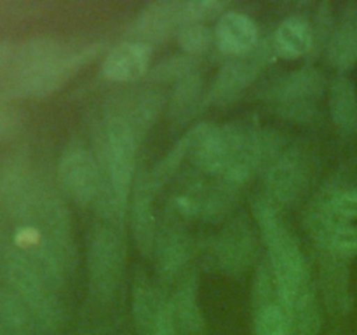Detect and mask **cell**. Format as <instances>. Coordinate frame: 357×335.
<instances>
[{
	"label": "cell",
	"instance_id": "obj_28",
	"mask_svg": "<svg viewBox=\"0 0 357 335\" xmlns=\"http://www.w3.org/2000/svg\"><path fill=\"white\" fill-rule=\"evenodd\" d=\"M195 138H197V126L188 129V131L171 147L169 152L157 163V166L153 168L152 173L149 174L150 181L155 185V188H159L164 181H167L174 173H176V170L180 168V164L183 163L185 157L192 156Z\"/></svg>",
	"mask_w": 357,
	"mask_h": 335
},
{
	"label": "cell",
	"instance_id": "obj_11",
	"mask_svg": "<svg viewBox=\"0 0 357 335\" xmlns=\"http://www.w3.org/2000/svg\"><path fill=\"white\" fill-rule=\"evenodd\" d=\"M185 27H188L185 0H159L149 3L136 16L131 35L135 42L150 47L152 44H162L173 35H178Z\"/></svg>",
	"mask_w": 357,
	"mask_h": 335
},
{
	"label": "cell",
	"instance_id": "obj_22",
	"mask_svg": "<svg viewBox=\"0 0 357 335\" xmlns=\"http://www.w3.org/2000/svg\"><path fill=\"white\" fill-rule=\"evenodd\" d=\"M314 45V34L303 17H288L274 34V52L286 59L305 56Z\"/></svg>",
	"mask_w": 357,
	"mask_h": 335
},
{
	"label": "cell",
	"instance_id": "obj_10",
	"mask_svg": "<svg viewBox=\"0 0 357 335\" xmlns=\"http://www.w3.org/2000/svg\"><path fill=\"white\" fill-rule=\"evenodd\" d=\"M268 59H271V49L268 45L260 44L250 54L229 59L216 73L208 93V100L215 105H227L234 101L255 82Z\"/></svg>",
	"mask_w": 357,
	"mask_h": 335
},
{
	"label": "cell",
	"instance_id": "obj_14",
	"mask_svg": "<svg viewBox=\"0 0 357 335\" xmlns=\"http://www.w3.org/2000/svg\"><path fill=\"white\" fill-rule=\"evenodd\" d=\"M164 107V96L157 89H139L126 93L117 100L110 101L107 115L121 119L131 128V131L142 140L152 128Z\"/></svg>",
	"mask_w": 357,
	"mask_h": 335
},
{
	"label": "cell",
	"instance_id": "obj_26",
	"mask_svg": "<svg viewBox=\"0 0 357 335\" xmlns=\"http://www.w3.org/2000/svg\"><path fill=\"white\" fill-rule=\"evenodd\" d=\"M202 94H204V82H202V77L199 73H194V75L180 80L174 87L173 96H171V119L178 124L187 122L197 112L199 105L202 101Z\"/></svg>",
	"mask_w": 357,
	"mask_h": 335
},
{
	"label": "cell",
	"instance_id": "obj_25",
	"mask_svg": "<svg viewBox=\"0 0 357 335\" xmlns=\"http://www.w3.org/2000/svg\"><path fill=\"white\" fill-rule=\"evenodd\" d=\"M328 105L335 124L344 131H354L357 128V91L349 77L338 75L331 82Z\"/></svg>",
	"mask_w": 357,
	"mask_h": 335
},
{
	"label": "cell",
	"instance_id": "obj_27",
	"mask_svg": "<svg viewBox=\"0 0 357 335\" xmlns=\"http://www.w3.org/2000/svg\"><path fill=\"white\" fill-rule=\"evenodd\" d=\"M157 258H159V265H157L159 276L164 281H169L180 272L181 265L188 258L187 237L178 230H169L164 236H160L159 246H157Z\"/></svg>",
	"mask_w": 357,
	"mask_h": 335
},
{
	"label": "cell",
	"instance_id": "obj_17",
	"mask_svg": "<svg viewBox=\"0 0 357 335\" xmlns=\"http://www.w3.org/2000/svg\"><path fill=\"white\" fill-rule=\"evenodd\" d=\"M258 27L243 13H227L220 17L215 28V42L223 54L230 58L250 54L260 44Z\"/></svg>",
	"mask_w": 357,
	"mask_h": 335
},
{
	"label": "cell",
	"instance_id": "obj_21",
	"mask_svg": "<svg viewBox=\"0 0 357 335\" xmlns=\"http://www.w3.org/2000/svg\"><path fill=\"white\" fill-rule=\"evenodd\" d=\"M166 304V297L149 281L146 276L136 274L135 285H132V318H135V325L139 334H150L157 316Z\"/></svg>",
	"mask_w": 357,
	"mask_h": 335
},
{
	"label": "cell",
	"instance_id": "obj_4",
	"mask_svg": "<svg viewBox=\"0 0 357 335\" xmlns=\"http://www.w3.org/2000/svg\"><path fill=\"white\" fill-rule=\"evenodd\" d=\"M86 265L91 295L101 304L110 302L121 286L126 269V244L117 229L101 225L91 232Z\"/></svg>",
	"mask_w": 357,
	"mask_h": 335
},
{
	"label": "cell",
	"instance_id": "obj_34",
	"mask_svg": "<svg viewBox=\"0 0 357 335\" xmlns=\"http://www.w3.org/2000/svg\"><path fill=\"white\" fill-rule=\"evenodd\" d=\"M149 335H180L178 334L176 325H174L173 313H171L169 299H167V304L162 307L159 316H157L155 323H153L152 330H150Z\"/></svg>",
	"mask_w": 357,
	"mask_h": 335
},
{
	"label": "cell",
	"instance_id": "obj_6",
	"mask_svg": "<svg viewBox=\"0 0 357 335\" xmlns=\"http://www.w3.org/2000/svg\"><path fill=\"white\" fill-rule=\"evenodd\" d=\"M65 51L61 42L44 35L17 45L6 73V93L14 98L33 96L42 77Z\"/></svg>",
	"mask_w": 357,
	"mask_h": 335
},
{
	"label": "cell",
	"instance_id": "obj_35",
	"mask_svg": "<svg viewBox=\"0 0 357 335\" xmlns=\"http://www.w3.org/2000/svg\"><path fill=\"white\" fill-rule=\"evenodd\" d=\"M14 49H16V45H13L10 42H0V77L6 75L7 70H9Z\"/></svg>",
	"mask_w": 357,
	"mask_h": 335
},
{
	"label": "cell",
	"instance_id": "obj_19",
	"mask_svg": "<svg viewBox=\"0 0 357 335\" xmlns=\"http://www.w3.org/2000/svg\"><path fill=\"white\" fill-rule=\"evenodd\" d=\"M103 51L101 44H91L87 47L79 49V51H65L54 63L51 68L45 72L42 80L38 82L35 89L33 98H47L54 94L56 91L61 89L68 80H72L77 73L82 72L87 65L94 61Z\"/></svg>",
	"mask_w": 357,
	"mask_h": 335
},
{
	"label": "cell",
	"instance_id": "obj_13",
	"mask_svg": "<svg viewBox=\"0 0 357 335\" xmlns=\"http://www.w3.org/2000/svg\"><path fill=\"white\" fill-rule=\"evenodd\" d=\"M255 237L244 218L234 220L222 230L213 246L215 265L225 274H243L255 258Z\"/></svg>",
	"mask_w": 357,
	"mask_h": 335
},
{
	"label": "cell",
	"instance_id": "obj_36",
	"mask_svg": "<svg viewBox=\"0 0 357 335\" xmlns=\"http://www.w3.org/2000/svg\"><path fill=\"white\" fill-rule=\"evenodd\" d=\"M0 239H2V222H0Z\"/></svg>",
	"mask_w": 357,
	"mask_h": 335
},
{
	"label": "cell",
	"instance_id": "obj_2",
	"mask_svg": "<svg viewBox=\"0 0 357 335\" xmlns=\"http://www.w3.org/2000/svg\"><path fill=\"white\" fill-rule=\"evenodd\" d=\"M138 143V136L126 122L105 115L100 147V168L105 174L98 201L103 204L110 218H121L126 211V202L135 180Z\"/></svg>",
	"mask_w": 357,
	"mask_h": 335
},
{
	"label": "cell",
	"instance_id": "obj_15",
	"mask_svg": "<svg viewBox=\"0 0 357 335\" xmlns=\"http://www.w3.org/2000/svg\"><path fill=\"white\" fill-rule=\"evenodd\" d=\"M309 229L324 253L349 260L357 255V227L340 222L317 206L309 218Z\"/></svg>",
	"mask_w": 357,
	"mask_h": 335
},
{
	"label": "cell",
	"instance_id": "obj_7",
	"mask_svg": "<svg viewBox=\"0 0 357 335\" xmlns=\"http://www.w3.org/2000/svg\"><path fill=\"white\" fill-rule=\"evenodd\" d=\"M323 93V75L314 68H300L279 80L271 100L275 110L286 119L305 122L316 114Z\"/></svg>",
	"mask_w": 357,
	"mask_h": 335
},
{
	"label": "cell",
	"instance_id": "obj_30",
	"mask_svg": "<svg viewBox=\"0 0 357 335\" xmlns=\"http://www.w3.org/2000/svg\"><path fill=\"white\" fill-rule=\"evenodd\" d=\"M197 73V61L192 56H173L166 61L159 63L155 68L150 70V77L159 82H174L178 84L180 80Z\"/></svg>",
	"mask_w": 357,
	"mask_h": 335
},
{
	"label": "cell",
	"instance_id": "obj_12",
	"mask_svg": "<svg viewBox=\"0 0 357 335\" xmlns=\"http://www.w3.org/2000/svg\"><path fill=\"white\" fill-rule=\"evenodd\" d=\"M309 178V168L300 152L279 154L268 166L265 198L275 206L293 204L302 195Z\"/></svg>",
	"mask_w": 357,
	"mask_h": 335
},
{
	"label": "cell",
	"instance_id": "obj_3",
	"mask_svg": "<svg viewBox=\"0 0 357 335\" xmlns=\"http://www.w3.org/2000/svg\"><path fill=\"white\" fill-rule=\"evenodd\" d=\"M2 271L9 286L30 309L42 335L54 334L65 321V307L54 285L37 265L10 244L2 255Z\"/></svg>",
	"mask_w": 357,
	"mask_h": 335
},
{
	"label": "cell",
	"instance_id": "obj_23",
	"mask_svg": "<svg viewBox=\"0 0 357 335\" xmlns=\"http://www.w3.org/2000/svg\"><path fill=\"white\" fill-rule=\"evenodd\" d=\"M330 63L340 72H347L357 63V16L347 13L333 30L328 44Z\"/></svg>",
	"mask_w": 357,
	"mask_h": 335
},
{
	"label": "cell",
	"instance_id": "obj_24",
	"mask_svg": "<svg viewBox=\"0 0 357 335\" xmlns=\"http://www.w3.org/2000/svg\"><path fill=\"white\" fill-rule=\"evenodd\" d=\"M0 328L9 335H42L26 304L9 288H0Z\"/></svg>",
	"mask_w": 357,
	"mask_h": 335
},
{
	"label": "cell",
	"instance_id": "obj_18",
	"mask_svg": "<svg viewBox=\"0 0 357 335\" xmlns=\"http://www.w3.org/2000/svg\"><path fill=\"white\" fill-rule=\"evenodd\" d=\"M171 313L180 335H204L206 323L199 304V281L195 272H188L178 281L169 299Z\"/></svg>",
	"mask_w": 357,
	"mask_h": 335
},
{
	"label": "cell",
	"instance_id": "obj_20",
	"mask_svg": "<svg viewBox=\"0 0 357 335\" xmlns=\"http://www.w3.org/2000/svg\"><path fill=\"white\" fill-rule=\"evenodd\" d=\"M155 185L150 181L149 177L139 180L132 199L131 223L132 234H135L136 246L143 255H150L155 248L157 232H155V216H153V194Z\"/></svg>",
	"mask_w": 357,
	"mask_h": 335
},
{
	"label": "cell",
	"instance_id": "obj_29",
	"mask_svg": "<svg viewBox=\"0 0 357 335\" xmlns=\"http://www.w3.org/2000/svg\"><path fill=\"white\" fill-rule=\"evenodd\" d=\"M253 330L255 335H289L291 323L284 307L272 302L255 311Z\"/></svg>",
	"mask_w": 357,
	"mask_h": 335
},
{
	"label": "cell",
	"instance_id": "obj_1",
	"mask_svg": "<svg viewBox=\"0 0 357 335\" xmlns=\"http://www.w3.org/2000/svg\"><path fill=\"white\" fill-rule=\"evenodd\" d=\"M253 215L267 246L268 265L278 286V300L286 313L317 300L309 269L291 230L281 218L279 208L265 195L253 199Z\"/></svg>",
	"mask_w": 357,
	"mask_h": 335
},
{
	"label": "cell",
	"instance_id": "obj_16",
	"mask_svg": "<svg viewBox=\"0 0 357 335\" xmlns=\"http://www.w3.org/2000/svg\"><path fill=\"white\" fill-rule=\"evenodd\" d=\"M152 47L139 42H122L105 54L101 75L112 82H135L149 72Z\"/></svg>",
	"mask_w": 357,
	"mask_h": 335
},
{
	"label": "cell",
	"instance_id": "obj_33",
	"mask_svg": "<svg viewBox=\"0 0 357 335\" xmlns=\"http://www.w3.org/2000/svg\"><path fill=\"white\" fill-rule=\"evenodd\" d=\"M20 126L21 122L17 112L6 100H0V140H9L16 136Z\"/></svg>",
	"mask_w": 357,
	"mask_h": 335
},
{
	"label": "cell",
	"instance_id": "obj_9",
	"mask_svg": "<svg viewBox=\"0 0 357 335\" xmlns=\"http://www.w3.org/2000/svg\"><path fill=\"white\" fill-rule=\"evenodd\" d=\"M246 129V124H197L192 161L199 170L223 177L236 157Z\"/></svg>",
	"mask_w": 357,
	"mask_h": 335
},
{
	"label": "cell",
	"instance_id": "obj_8",
	"mask_svg": "<svg viewBox=\"0 0 357 335\" xmlns=\"http://www.w3.org/2000/svg\"><path fill=\"white\" fill-rule=\"evenodd\" d=\"M58 180L63 192L77 204L98 202L103 174L96 157L80 145H70L58 161Z\"/></svg>",
	"mask_w": 357,
	"mask_h": 335
},
{
	"label": "cell",
	"instance_id": "obj_31",
	"mask_svg": "<svg viewBox=\"0 0 357 335\" xmlns=\"http://www.w3.org/2000/svg\"><path fill=\"white\" fill-rule=\"evenodd\" d=\"M178 44L185 54L197 58L215 44V31L209 30L204 23L188 24L178 34Z\"/></svg>",
	"mask_w": 357,
	"mask_h": 335
},
{
	"label": "cell",
	"instance_id": "obj_32",
	"mask_svg": "<svg viewBox=\"0 0 357 335\" xmlns=\"http://www.w3.org/2000/svg\"><path fill=\"white\" fill-rule=\"evenodd\" d=\"M319 208L335 220L352 223L357 220V191H340L331 194Z\"/></svg>",
	"mask_w": 357,
	"mask_h": 335
},
{
	"label": "cell",
	"instance_id": "obj_5",
	"mask_svg": "<svg viewBox=\"0 0 357 335\" xmlns=\"http://www.w3.org/2000/svg\"><path fill=\"white\" fill-rule=\"evenodd\" d=\"M51 188L23 159H7L0 166V202L20 225L37 220Z\"/></svg>",
	"mask_w": 357,
	"mask_h": 335
},
{
	"label": "cell",
	"instance_id": "obj_37",
	"mask_svg": "<svg viewBox=\"0 0 357 335\" xmlns=\"http://www.w3.org/2000/svg\"><path fill=\"white\" fill-rule=\"evenodd\" d=\"M0 335H9V334H7V332H3L2 328H0Z\"/></svg>",
	"mask_w": 357,
	"mask_h": 335
}]
</instances>
